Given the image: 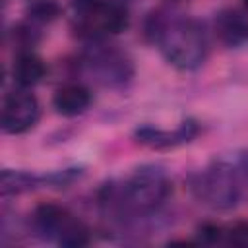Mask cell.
<instances>
[{"label":"cell","instance_id":"6da1fadb","mask_svg":"<svg viewBox=\"0 0 248 248\" xmlns=\"http://www.w3.org/2000/svg\"><path fill=\"white\" fill-rule=\"evenodd\" d=\"M169 192L170 180L167 172L157 165H143L120 186L112 182L107 184L101 194V203L110 209L145 215L155 211L167 200Z\"/></svg>","mask_w":248,"mask_h":248},{"label":"cell","instance_id":"7a4b0ae2","mask_svg":"<svg viewBox=\"0 0 248 248\" xmlns=\"http://www.w3.org/2000/svg\"><path fill=\"white\" fill-rule=\"evenodd\" d=\"M165 60L176 70H196L207 56V39L198 21L186 17H155L149 27Z\"/></svg>","mask_w":248,"mask_h":248},{"label":"cell","instance_id":"3957f363","mask_svg":"<svg viewBox=\"0 0 248 248\" xmlns=\"http://www.w3.org/2000/svg\"><path fill=\"white\" fill-rule=\"evenodd\" d=\"M240 170L229 161H215L192 176L194 196L219 211L232 209L240 200Z\"/></svg>","mask_w":248,"mask_h":248},{"label":"cell","instance_id":"277c9868","mask_svg":"<svg viewBox=\"0 0 248 248\" xmlns=\"http://www.w3.org/2000/svg\"><path fill=\"white\" fill-rule=\"evenodd\" d=\"M130 16L122 4L108 0H74V27L91 43L128 29Z\"/></svg>","mask_w":248,"mask_h":248},{"label":"cell","instance_id":"5b68a950","mask_svg":"<svg viewBox=\"0 0 248 248\" xmlns=\"http://www.w3.org/2000/svg\"><path fill=\"white\" fill-rule=\"evenodd\" d=\"M81 66L93 81L105 87L126 85L134 76L130 58L112 46L99 45V41H95L87 48V52L81 58Z\"/></svg>","mask_w":248,"mask_h":248},{"label":"cell","instance_id":"8992f818","mask_svg":"<svg viewBox=\"0 0 248 248\" xmlns=\"http://www.w3.org/2000/svg\"><path fill=\"white\" fill-rule=\"evenodd\" d=\"M39 101L27 89H16L4 97L2 103V130L6 134H25L39 120Z\"/></svg>","mask_w":248,"mask_h":248},{"label":"cell","instance_id":"52a82bcc","mask_svg":"<svg viewBox=\"0 0 248 248\" xmlns=\"http://www.w3.org/2000/svg\"><path fill=\"white\" fill-rule=\"evenodd\" d=\"M200 128L196 120H184L178 128H174L172 132L169 130H161L155 126H140L134 136L140 143L153 147V149H169V147H176L182 143L192 141L198 136Z\"/></svg>","mask_w":248,"mask_h":248},{"label":"cell","instance_id":"ba28073f","mask_svg":"<svg viewBox=\"0 0 248 248\" xmlns=\"http://www.w3.org/2000/svg\"><path fill=\"white\" fill-rule=\"evenodd\" d=\"M74 219L76 217L68 209H64V207L56 205V203H41L33 211V227H35V231L41 236L56 240V242L62 236V232L72 225Z\"/></svg>","mask_w":248,"mask_h":248},{"label":"cell","instance_id":"9c48e42d","mask_svg":"<svg viewBox=\"0 0 248 248\" xmlns=\"http://www.w3.org/2000/svg\"><path fill=\"white\" fill-rule=\"evenodd\" d=\"M217 39L231 48H238L248 43V16L238 10H225L215 17Z\"/></svg>","mask_w":248,"mask_h":248},{"label":"cell","instance_id":"30bf717a","mask_svg":"<svg viewBox=\"0 0 248 248\" xmlns=\"http://www.w3.org/2000/svg\"><path fill=\"white\" fill-rule=\"evenodd\" d=\"M91 105V91L81 83H66L56 89L52 107L62 116H78Z\"/></svg>","mask_w":248,"mask_h":248},{"label":"cell","instance_id":"8fae6325","mask_svg":"<svg viewBox=\"0 0 248 248\" xmlns=\"http://www.w3.org/2000/svg\"><path fill=\"white\" fill-rule=\"evenodd\" d=\"M45 72H46V66H45L43 58L31 50L19 52L12 66L14 83H17V87H21V89L35 87L45 78Z\"/></svg>","mask_w":248,"mask_h":248},{"label":"cell","instance_id":"7c38bea8","mask_svg":"<svg viewBox=\"0 0 248 248\" xmlns=\"http://www.w3.org/2000/svg\"><path fill=\"white\" fill-rule=\"evenodd\" d=\"M45 182V176H37L27 170H14V169H4L0 174V190L2 196H16L27 190H33Z\"/></svg>","mask_w":248,"mask_h":248},{"label":"cell","instance_id":"4fadbf2b","mask_svg":"<svg viewBox=\"0 0 248 248\" xmlns=\"http://www.w3.org/2000/svg\"><path fill=\"white\" fill-rule=\"evenodd\" d=\"M58 14H60V8L54 0H35L27 10L29 21L33 23H48L56 19Z\"/></svg>","mask_w":248,"mask_h":248},{"label":"cell","instance_id":"5bb4252c","mask_svg":"<svg viewBox=\"0 0 248 248\" xmlns=\"http://www.w3.org/2000/svg\"><path fill=\"white\" fill-rule=\"evenodd\" d=\"M227 244L232 246H248V223H236L223 234Z\"/></svg>","mask_w":248,"mask_h":248},{"label":"cell","instance_id":"9a60e30c","mask_svg":"<svg viewBox=\"0 0 248 248\" xmlns=\"http://www.w3.org/2000/svg\"><path fill=\"white\" fill-rule=\"evenodd\" d=\"M200 232V240L205 242V244H215V242H221L223 240V234H225V229L219 227V225H213V223H205L198 229Z\"/></svg>","mask_w":248,"mask_h":248},{"label":"cell","instance_id":"2e32d148","mask_svg":"<svg viewBox=\"0 0 248 248\" xmlns=\"http://www.w3.org/2000/svg\"><path fill=\"white\" fill-rule=\"evenodd\" d=\"M244 4H246V6H248V0H244Z\"/></svg>","mask_w":248,"mask_h":248}]
</instances>
